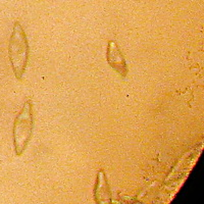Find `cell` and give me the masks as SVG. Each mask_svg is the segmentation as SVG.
<instances>
[{
  "instance_id": "2",
  "label": "cell",
  "mask_w": 204,
  "mask_h": 204,
  "mask_svg": "<svg viewBox=\"0 0 204 204\" xmlns=\"http://www.w3.org/2000/svg\"><path fill=\"white\" fill-rule=\"evenodd\" d=\"M33 126V103L31 100H28L25 102L13 124V145L17 156H21L27 149V146L32 138Z\"/></svg>"
},
{
  "instance_id": "1",
  "label": "cell",
  "mask_w": 204,
  "mask_h": 204,
  "mask_svg": "<svg viewBox=\"0 0 204 204\" xmlns=\"http://www.w3.org/2000/svg\"><path fill=\"white\" fill-rule=\"evenodd\" d=\"M8 55L13 74L21 80L29 60V43L25 31L19 21H15L8 44Z\"/></svg>"
},
{
  "instance_id": "4",
  "label": "cell",
  "mask_w": 204,
  "mask_h": 204,
  "mask_svg": "<svg viewBox=\"0 0 204 204\" xmlns=\"http://www.w3.org/2000/svg\"><path fill=\"white\" fill-rule=\"evenodd\" d=\"M94 198L96 203L99 204L111 203L110 190H109L105 173L103 171H99L97 173L96 184L94 188Z\"/></svg>"
},
{
  "instance_id": "3",
  "label": "cell",
  "mask_w": 204,
  "mask_h": 204,
  "mask_svg": "<svg viewBox=\"0 0 204 204\" xmlns=\"http://www.w3.org/2000/svg\"><path fill=\"white\" fill-rule=\"evenodd\" d=\"M106 59H107L108 64L111 66V68H113L118 75H120L122 78L127 77L128 73H129L127 62H126L124 57L122 56L120 48L114 41L108 42Z\"/></svg>"
}]
</instances>
